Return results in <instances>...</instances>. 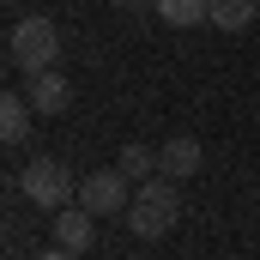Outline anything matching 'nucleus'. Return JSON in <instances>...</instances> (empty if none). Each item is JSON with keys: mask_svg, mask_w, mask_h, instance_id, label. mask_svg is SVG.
<instances>
[{"mask_svg": "<svg viewBox=\"0 0 260 260\" xmlns=\"http://www.w3.org/2000/svg\"><path fill=\"white\" fill-rule=\"evenodd\" d=\"M176 218H182V188H176L170 176H151V182L133 188V206H127V230L133 236L157 242V236L176 230Z\"/></svg>", "mask_w": 260, "mask_h": 260, "instance_id": "f257e3e1", "label": "nucleus"}, {"mask_svg": "<svg viewBox=\"0 0 260 260\" xmlns=\"http://www.w3.org/2000/svg\"><path fill=\"white\" fill-rule=\"evenodd\" d=\"M6 55L12 67L30 79V73H43V67L61 61V30H55V18H43V12H30V18H18L12 30H6Z\"/></svg>", "mask_w": 260, "mask_h": 260, "instance_id": "f03ea898", "label": "nucleus"}, {"mask_svg": "<svg viewBox=\"0 0 260 260\" xmlns=\"http://www.w3.org/2000/svg\"><path fill=\"white\" fill-rule=\"evenodd\" d=\"M18 188L30 206H43V212H61L79 200V182H73V170H67L61 157H30L24 170H18Z\"/></svg>", "mask_w": 260, "mask_h": 260, "instance_id": "7ed1b4c3", "label": "nucleus"}, {"mask_svg": "<svg viewBox=\"0 0 260 260\" xmlns=\"http://www.w3.org/2000/svg\"><path fill=\"white\" fill-rule=\"evenodd\" d=\"M133 176L115 164V170H91L85 182H79V206L85 212H97V218H127V206H133V188H127Z\"/></svg>", "mask_w": 260, "mask_h": 260, "instance_id": "20e7f679", "label": "nucleus"}, {"mask_svg": "<svg viewBox=\"0 0 260 260\" xmlns=\"http://www.w3.org/2000/svg\"><path fill=\"white\" fill-rule=\"evenodd\" d=\"M24 97H30L37 115H61L67 103H73V79H67L61 67H43V73H30V91Z\"/></svg>", "mask_w": 260, "mask_h": 260, "instance_id": "39448f33", "label": "nucleus"}, {"mask_svg": "<svg viewBox=\"0 0 260 260\" xmlns=\"http://www.w3.org/2000/svg\"><path fill=\"white\" fill-rule=\"evenodd\" d=\"M55 242L73 248V254H85V248L97 242V212H85V206H61V212H55Z\"/></svg>", "mask_w": 260, "mask_h": 260, "instance_id": "423d86ee", "label": "nucleus"}, {"mask_svg": "<svg viewBox=\"0 0 260 260\" xmlns=\"http://www.w3.org/2000/svg\"><path fill=\"white\" fill-rule=\"evenodd\" d=\"M157 164H164V176L170 182H188V176H200V164H206V151H200V139H170L164 151H157Z\"/></svg>", "mask_w": 260, "mask_h": 260, "instance_id": "0eeeda50", "label": "nucleus"}, {"mask_svg": "<svg viewBox=\"0 0 260 260\" xmlns=\"http://www.w3.org/2000/svg\"><path fill=\"white\" fill-rule=\"evenodd\" d=\"M30 115H37V109H30V97L6 91V97H0V139H6V145H24V133H30Z\"/></svg>", "mask_w": 260, "mask_h": 260, "instance_id": "6e6552de", "label": "nucleus"}, {"mask_svg": "<svg viewBox=\"0 0 260 260\" xmlns=\"http://www.w3.org/2000/svg\"><path fill=\"white\" fill-rule=\"evenodd\" d=\"M157 18L170 30H194V24H212V0H157Z\"/></svg>", "mask_w": 260, "mask_h": 260, "instance_id": "1a4fd4ad", "label": "nucleus"}, {"mask_svg": "<svg viewBox=\"0 0 260 260\" xmlns=\"http://www.w3.org/2000/svg\"><path fill=\"white\" fill-rule=\"evenodd\" d=\"M254 18H260L254 0H212V24H218V30H248Z\"/></svg>", "mask_w": 260, "mask_h": 260, "instance_id": "9d476101", "label": "nucleus"}, {"mask_svg": "<svg viewBox=\"0 0 260 260\" xmlns=\"http://www.w3.org/2000/svg\"><path fill=\"white\" fill-rule=\"evenodd\" d=\"M115 164L127 170L133 182H151V176L164 170V164H157V151H151V145H139V139H127V145H121V157H115Z\"/></svg>", "mask_w": 260, "mask_h": 260, "instance_id": "9b49d317", "label": "nucleus"}, {"mask_svg": "<svg viewBox=\"0 0 260 260\" xmlns=\"http://www.w3.org/2000/svg\"><path fill=\"white\" fill-rule=\"evenodd\" d=\"M115 12H127V18H139V12H157V0H115Z\"/></svg>", "mask_w": 260, "mask_h": 260, "instance_id": "f8f14e48", "label": "nucleus"}, {"mask_svg": "<svg viewBox=\"0 0 260 260\" xmlns=\"http://www.w3.org/2000/svg\"><path fill=\"white\" fill-rule=\"evenodd\" d=\"M37 260H79V254H73V248H61V242H55V254H37Z\"/></svg>", "mask_w": 260, "mask_h": 260, "instance_id": "ddd939ff", "label": "nucleus"}, {"mask_svg": "<svg viewBox=\"0 0 260 260\" xmlns=\"http://www.w3.org/2000/svg\"><path fill=\"white\" fill-rule=\"evenodd\" d=\"M254 6H260V0H254Z\"/></svg>", "mask_w": 260, "mask_h": 260, "instance_id": "4468645a", "label": "nucleus"}]
</instances>
